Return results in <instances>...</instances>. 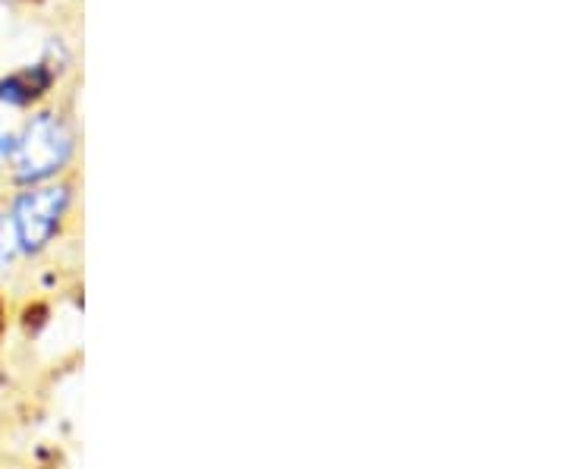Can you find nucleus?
<instances>
[{"label":"nucleus","instance_id":"obj_2","mask_svg":"<svg viewBox=\"0 0 566 469\" xmlns=\"http://www.w3.org/2000/svg\"><path fill=\"white\" fill-rule=\"evenodd\" d=\"M17 237L22 262H35L61 243L76 208V180L63 177L51 184L22 186L3 202Z\"/></svg>","mask_w":566,"mask_h":469},{"label":"nucleus","instance_id":"obj_6","mask_svg":"<svg viewBox=\"0 0 566 469\" xmlns=\"http://www.w3.org/2000/svg\"><path fill=\"white\" fill-rule=\"evenodd\" d=\"M7 327H10V300H7V293L0 290V341H3V334H7Z\"/></svg>","mask_w":566,"mask_h":469},{"label":"nucleus","instance_id":"obj_3","mask_svg":"<svg viewBox=\"0 0 566 469\" xmlns=\"http://www.w3.org/2000/svg\"><path fill=\"white\" fill-rule=\"evenodd\" d=\"M54 82H57V73L48 63L13 70L0 80V104L17 107V111L35 107L54 88Z\"/></svg>","mask_w":566,"mask_h":469},{"label":"nucleus","instance_id":"obj_4","mask_svg":"<svg viewBox=\"0 0 566 469\" xmlns=\"http://www.w3.org/2000/svg\"><path fill=\"white\" fill-rule=\"evenodd\" d=\"M20 259V249H17V237H13V227L7 218V208L0 205V278H7Z\"/></svg>","mask_w":566,"mask_h":469},{"label":"nucleus","instance_id":"obj_1","mask_svg":"<svg viewBox=\"0 0 566 469\" xmlns=\"http://www.w3.org/2000/svg\"><path fill=\"white\" fill-rule=\"evenodd\" d=\"M80 155V133L73 121L57 107H39L17 129V152L7 164L10 186L51 184L70 177Z\"/></svg>","mask_w":566,"mask_h":469},{"label":"nucleus","instance_id":"obj_5","mask_svg":"<svg viewBox=\"0 0 566 469\" xmlns=\"http://www.w3.org/2000/svg\"><path fill=\"white\" fill-rule=\"evenodd\" d=\"M13 152H17V129L0 133V164H10Z\"/></svg>","mask_w":566,"mask_h":469}]
</instances>
